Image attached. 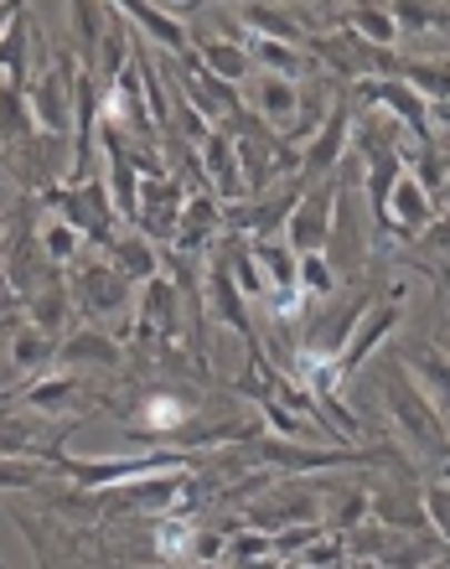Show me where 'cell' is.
<instances>
[{"label":"cell","instance_id":"obj_40","mask_svg":"<svg viewBox=\"0 0 450 569\" xmlns=\"http://www.w3.org/2000/svg\"><path fill=\"white\" fill-rule=\"evenodd\" d=\"M404 171L420 181L430 197H440V187H446V177H450V161H446V150H440V146H420L414 166H404Z\"/></svg>","mask_w":450,"mask_h":569},{"label":"cell","instance_id":"obj_20","mask_svg":"<svg viewBox=\"0 0 450 569\" xmlns=\"http://www.w3.org/2000/svg\"><path fill=\"white\" fill-rule=\"evenodd\" d=\"M120 16L130 21V27H140L150 37V42H161L166 47V58L181 62V58H192V31L181 27L171 11H161V6H146V0H136V6H120Z\"/></svg>","mask_w":450,"mask_h":569},{"label":"cell","instance_id":"obj_5","mask_svg":"<svg viewBox=\"0 0 450 569\" xmlns=\"http://www.w3.org/2000/svg\"><path fill=\"white\" fill-rule=\"evenodd\" d=\"M259 466L270 471H290V477H306V471H331V466H378V461H399V456H373V450H352V446H296V440H280V435H259Z\"/></svg>","mask_w":450,"mask_h":569},{"label":"cell","instance_id":"obj_13","mask_svg":"<svg viewBox=\"0 0 450 569\" xmlns=\"http://www.w3.org/2000/svg\"><path fill=\"white\" fill-rule=\"evenodd\" d=\"M181 208H187V181H181L177 171H166V177H140L136 223L146 239H171L181 223Z\"/></svg>","mask_w":450,"mask_h":569},{"label":"cell","instance_id":"obj_12","mask_svg":"<svg viewBox=\"0 0 450 569\" xmlns=\"http://www.w3.org/2000/svg\"><path fill=\"white\" fill-rule=\"evenodd\" d=\"M136 321H140V342H177L181 331V284L171 274H156V280L140 284V300H136Z\"/></svg>","mask_w":450,"mask_h":569},{"label":"cell","instance_id":"obj_26","mask_svg":"<svg viewBox=\"0 0 450 569\" xmlns=\"http://www.w3.org/2000/svg\"><path fill=\"white\" fill-rule=\"evenodd\" d=\"M331 104H337V89L327 83V73H316L311 83H296V120H290L286 140L300 136V140H311L321 124H327Z\"/></svg>","mask_w":450,"mask_h":569},{"label":"cell","instance_id":"obj_27","mask_svg":"<svg viewBox=\"0 0 450 569\" xmlns=\"http://www.w3.org/2000/svg\"><path fill=\"white\" fill-rule=\"evenodd\" d=\"M11 368L27 378V383L31 378H42V373H52V368H58V342L42 337L31 321H21V327L11 331Z\"/></svg>","mask_w":450,"mask_h":569},{"label":"cell","instance_id":"obj_9","mask_svg":"<svg viewBox=\"0 0 450 569\" xmlns=\"http://www.w3.org/2000/svg\"><path fill=\"white\" fill-rule=\"evenodd\" d=\"M130 290H136V284L124 280L109 259H83V254H78L73 284H68L73 306H83L89 316H120L124 306H130Z\"/></svg>","mask_w":450,"mask_h":569},{"label":"cell","instance_id":"obj_10","mask_svg":"<svg viewBox=\"0 0 450 569\" xmlns=\"http://www.w3.org/2000/svg\"><path fill=\"white\" fill-rule=\"evenodd\" d=\"M331 202H337V181H316L296 197V208L286 218V233L280 239L296 249V254H321L331 239Z\"/></svg>","mask_w":450,"mask_h":569},{"label":"cell","instance_id":"obj_15","mask_svg":"<svg viewBox=\"0 0 450 569\" xmlns=\"http://www.w3.org/2000/svg\"><path fill=\"white\" fill-rule=\"evenodd\" d=\"M223 233V202L202 187V192H187V208H181V223L177 233H171V243H177V259H202L212 249V239Z\"/></svg>","mask_w":450,"mask_h":569},{"label":"cell","instance_id":"obj_53","mask_svg":"<svg viewBox=\"0 0 450 569\" xmlns=\"http://www.w3.org/2000/svg\"><path fill=\"white\" fill-rule=\"evenodd\" d=\"M430 569H446V565H430Z\"/></svg>","mask_w":450,"mask_h":569},{"label":"cell","instance_id":"obj_34","mask_svg":"<svg viewBox=\"0 0 450 569\" xmlns=\"http://www.w3.org/2000/svg\"><path fill=\"white\" fill-rule=\"evenodd\" d=\"M58 471L52 461H27V456H0V492H42L52 487Z\"/></svg>","mask_w":450,"mask_h":569},{"label":"cell","instance_id":"obj_16","mask_svg":"<svg viewBox=\"0 0 450 569\" xmlns=\"http://www.w3.org/2000/svg\"><path fill=\"white\" fill-rule=\"evenodd\" d=\"M430 223H436V197L404 171L389 192V233L383 239H420Z\"/></svg>","mask_w":450,"mask_h":569},{"label":"cell","instance_id":"obj_38","mask_svg":"<svg viewBox=\"0 0 450 569\" xmlns=\"http://www.w3.org/2000/svg\"><path fill=\"white\" fill-rule=\"evenodd\" d=\"M228 274H233V284L243 290V300H259L264 306V296H270V280H264V270H259V259L249 254V249H233V254H223Z\"/></svg>","mask_w":450,"mask_h":569},{"label":"cell","instance_id":"obj_32","mask_svg":"<svg viewBox=\"0 0 450 569\" xmlns=\"http://www.w3.org/2000/svg\"><path fill=\"white\" fill-rule=\"evenodd\" d=\"M249 254L259 259V270H264V280H270V290H300V284H296L300 254H296V249H290L286 239H259V243H249Z\"/></svg>","mask_w":450,"mask_h":569},{"label":"cell","instance_id":"obj_37","mask_svg":"<svg viewBox=\"0 0 450 569\" xmlns=\"http://www.w3.org/2000/svg\"><path fill=\"white\" fill-rule=\"evenodd\" d=\"M37 239H42V254H47L52 270H58V264H78V254H83V239H78L62 218H47V228L37 233Z\"/></svg>","mask_w":450,"mask_h":569},{"label":"cell","instance_id":"obj_28","mask_svg":"<svg viewBox=\"0 0 450 569\" xmlns=\"http://www.w3.org/2000/svg\"><path fill=\"white\" fill-rule=\"evenodd\" d=\"M27 321L42 337H52V342H62V327L73 321V296H68V284L62 280H52V284H42L37 296L27 300Z\"/></svg>","mask_w":450,"mask_h":569},{"label":"cell","instance_id":"obj_14","mask_svg":"<svg viewBox=\"0 0 450 569\" xmlns=\"http://www.w3.org/2000/svg\"><path fill=\"white\" fill-rule=\"evenodd\" d=\"M249 523L264 528V533H280V528H300V523H321V502L306 481H290V487H274L259 502H249Z\"/></svg>","mask_w":450,"mask_h":569},{"label":"cell","instance_id":"obj_49","mask_svg":"<svg viewBox=\"0 0 450 569\" xmlns=\"http://www.w3.org/2000/svg\"><path fill=\"white\" fill-rule=\"evenodd\" d=\"M21 327V321H16V316H6V321H0V331H16Z\"/></svg>","mask_w":450,"mask_h":569},{"label":"cell","instance_id":"obj_44","mask_svg":"<svg viewBox=\"0 0 450 569\" xmlns=\"http://www.w3.org/2000/svg\"><path fill=\"white\" fill-rule=\"evenodd\" d=\"M321 533H327V528H321V523H300V528H280V533H274V555H280V559L300 555V549H311V543H316V539H321Z\"/></svg>","mask_w":450,"mask_h":569},{"label":"cell","instance_id":"obj_22","mask_svg":"<svg viewBox=\"0 0 450 569\" xmlns=\"http://www.w3.org/2000/svg\"><path fill=\"white\" fill-rule=\"evenodd\" d=\"M192 58L208 68L212 78H223V83H249L254 78V62H249V47L239 42H223V37H192Z\"/></svg>","mask_w":450,"mask_h":569},{"label":"cell","instance_id":"obj_50","mask_svg":"<svg viewBox=\"0 0 450 569\" xmlns=\"http://www.w3.org/2000/svg\"><path fill=\"white\" fill-rule=\"evenodd\" d=\"M181 569H228V565H181Z\"/></svg>","mask_w":450,"mask_h":569},{"label":"cell","instance_id":"obj_23","mask_svg":"<svg viewBox=\"0 0 450 569\" xmlns=\"http://www.w3.org/2000/svg\"><path fill=\"white\" fill-rule=\"evenodd\" d=\"M104 254L130 284H146L161 274V254H156V243H150L146 233H114V239L104 243Z\"/></svg>","mask_w":450,"mask_h":569},{"label":"cell","instance_id":"obj_3","mask_svg":"<svg viewBox=\"0 0 450 569\" xmlns=\"http://www.w3.org/2000/svg\"><path fill=\"white\" fill-rule=\"evenodd\" d=\"M383 399H389V415L393 425H399V435L409 440V450H420L424 461H450V430L446 420H440L436 409L424 405V393L409 383L404 373H389V383H383Z\"/></svg>","mask_w":450,"mask_h":569},{"label":"cell","instance_id":"obj_18","mask_svg":"<svg viewBox=\"0 0 450 569\" xmlns=\"http://www.w3.org/2000/svg\"><path fill=\"white\" fill-rule=\"evenodd\" d=\"M124 362V347L120 337H109L99 327H83V331H68L58 342V368L62 373H78V368H120Z\"/></svg>","mask_w":450,"mask_h":569},{"label":"cell","instance_id":"obj_36","mask_svg":"<svg viewBox=\"0 0 450 569\" xmlns=\"http://www.w3.org/2000/svg\"><path fill=\"white\" fill-rule=\"evenodd\" d=\"M68 21H73V31H78V47H83V73H93V62H99V42H104L99 21H109V6H73Z\"/></svg>","mask_w":450,"mask_h":569},{"label":"cell","instance_id":"obj_21","mask_svg":"<svg viewBox=\"0 0 450 569\" xmlns=\"http://www.w3.org/2000/svg\"><path fill=\"white\" fill-rule=\"evenodd\" d=\"M239 27L249 31V37H259V42H286V47H300L311 31L300 27V16L286 11V6H239Z\"/></svg>","mask_w":450,"mask_h":569},{"label":"cell","instance_id":"obj_7","mask_svg":"<svg viewBox=\"0 0 450 569\" xmlns=\"http://www.w3.org/2000/svg\"><path fill=\"white\" fill-rule=\"evenodd\" d=\"M352 150V99L337 93L327 124L316 130L306 146H300V171H296V187H316V181H331V171L342 166V156Z\"/></svg>","mask_w":450,"mask_h":569},{"label":"cell","instance_id":"obj_51","mask_svg":"<svg viewBox=\"0 0 450 569\" xmlns=\"http://www.w3.org/2000/svg\"><path fill=\"white\" fill-rule=\"evenodd\" d=\"M6 228H11V218H6V212H0V233H6Z\"/></svg>","mask_w":450,"mask_h":569},{"label":"cell","instance_id":"obj_47","mask_svg":"<svg viewBox=\"0 0 450 569\" xmlns=\"http://www.w3.org/2000/svg\"><path fill=\"white\" fill-rule=\"evenodd\" d=\"M430 124H450V104H430Z\"/></svg>","mask_w":450,"mask_h":569},{"label":"cell","instance_id":"obj_35","mask_svg":"<svg viewBox=\"0 0 450 569\" xmlns=\"http://www.w3.org/2000/svg\"><path fill=\"white\" fill-rule=\"evenodd\" d=\"M192 539H197V523H187V518H156V559L181 569L192 559Z\"/></svg>","mask_w":450,"mask_h":569},{"label":"cell","instance_id":"obj_4","mask_svg":"<svg viewBox=\"0 0 450 569\" xmlns=\"http://www.w3.org/2000/svg\"><path fill=\"white\" fill-rule=\"evenodd\" d=\"M197 415V393L181 389V383H156V389H140L130 405L120 409L124 430L136 440H166V435H181Z\"/></svg>","mask_w":450,"mask_h":569},{"label":"cell","instance_id":"obj_29","mask_svg":"<svg viewBox=\"0 0 450 569\" xmlns=\"http://www.w3.org/2000/svg\"><path fill=\"white\" fill-rule=\"evenodd\" d=\"M78 393H83V383H78V373H62V368H52V373L31 378L27 389H21V399L31 405V415H62V409L73 405Z\"/></svg>","mask_w":450,"mask_h":569},{"label":"cell","instance_id":"obj_8","mask_svg":"<svg viewBox=\"0 0 450 569\" xmlns=\"http://www.w3.org/2000/svg\"><path fill=\"white\" fill-rule=\"evenodd\" d=\"M368 306H373L368 296H342L331 311L306 316L311 327L300 331L296 352H300V358H316V362H337V358H342V347H347V337H352V331H358V321L368 316Z\"/></svg>","mask_w":450,"mask_h":569},{"label":"cell","instance_id":"obj_45","mask_svg":"<svg viewBox=\"0 0 450 569\" xmlns=\"http://www.w3.org/2000/svg\"><path fill=\"white\" fill-rule=\"evenodd\" d=\"M393 11V21H399V37H404V31H414V37H420V31H436V6H389Z\"/></svg>","mask_w":450,"mask_h":569},{"label":"cell","instance_id":"obj_1","mask_svg":"<svg viewBox=\"0 0 450 569\" xmlns=\"http://www.w3.org/2000/svg\"><path fill=\"white\" fill-rule=\"evenodd\" d=\"M197 450L171 446V450H150V456H104V461H78L68 450L52 456V471H58L68 487H83V492H109V487H124V481H146V477H166V471H192Z\"/></svg>","mask_w":450,"mask_h":569},{"label":"cell","instance_id":"obj_48","mask_svg":"<svg viewBox=\"0 0 450 569\" xmlns=\"http://www.w3.org/2000/svg\"><path fill=\"white\" fill-rule=\"evenodd\" d=\"M440 202H446V218H450V177H446V187H440Z\"/></svg>","mask_w":450,"mask_h":569},{"label":"cell","instance_id":"obj_6","mask_svg":"<svg viewBox=\"0 0 450 569\" xmlns=\"http://www.w3.org/2000/svg\"><path fill=\"white\" fill-rule=\"evenodd\" d=\"M73 89H78V62L73 52H58V62L47 73H37V83L27 89L31 120H37L42 136H58V140L73 136Z\"/></svg>","mask_w":450,"mask_h":569},{"label":"cell","instance_id":"obj_31","mask_svg":"<svg viewBox=\"0 0 450 569\" xmlns=\"http://www.w3.org/2000/svg\"><path fill=\"white\" fill-rule=\"evenodd\" d=\"M399 78L420 93L424 104H450V62L446 58H404V73Z\"/></svg>","mask_w":450,"mask_h":569},{"label":"cell","instance_id":"obj_24","mask_svg":"<svg viewBox=\"0 0 450 569\" xmlns=\"http://www.w3.org/2000/svg\"><path fill=\"white\" fill-rule=\"evenodd\" d=\"M208 290H212V311H218V321H228V327L239 331L243 342L254 347V321H249V300H243V290L233 284V274H228L223 259H212Z\"/></svg>","mask_w":450,"mask_h":569},{"label":"cell","instance_id":"obj_46","mask_svg":"<svg viewBox=\"0 0 450 569\" xmlns=\"http://www.w3.org/2000/svg\"><path fill=\"white\" fill-rule=\"evenodd\" d=\"M16 16H21V6H0V37L11 31V21H16Z\"/></svg>","mask_w":450,"mask_h":569},{"label":"cell","instance_id":"obj_30","mask_svg":"<svg viewBox=\"0 0 450 569\" xmlns=\"http://www.w3.org/2000/svg\"><path fill=\"white\" fill-rule=\"evenodd\" d=\"M347 31L368 47H383V52L399 47V21L389 6H347Z\"/></svg>","mask_w":450,"mask_h":569},{"label":"cell","instance_id":"obj_19","mask_svg":"<svg viewBox=\"0 0 450 569\" xmlns=\"http://www.w3.org/2000/svg\"><path fill=\"white\" fill-rule=\"evenodd\" d=\"M243 99L254 104L259 124H270L274 136H286L290 120H296V83L290 78H274V73H254L243 83Z\"/></svg>","mask_w":450,"mask_h":569},{"label":"cell","instance_id":"obj_33","mask_svg":"<svg viewBox=\"0 0 450 569\" xmlns=\"http://www.w3.org/2000/svg\"><path fill=\"white\" fill-rule=\"evenodd\" d=\"M37 136V120H31V99L21 89H6L0 83V150H16Z\"/></svg>","mask_w":450,"mask_h":569},{"label":"cell","instance_id":"obj_43","mask_svg":"<svg viewBox=\"0 0 450 569\" xmlns=\"http://www.w3.org/2000/svg\"><path fill=\"white\" fill-rule=\"evenodd\" d=\"M259 409H264V425H270V435H280V440H300V435H316V425H306V420H296L286 405H274L270 393L259 399Z\"/></svg>","mask_w":450,"mask_h":569},{"label":"cell","instance_id":"obj_39","mask_svg":"<svg viewBox=\"0 0 450 569\" xmlns=\"http://www.w3.org/2000/svg\"><path fill=\"white\" fill-rule=\"evenodd\" d=\"M296 284H300V296H311V300H331L337 296V274H331L327 254H300V270H296Z\"/></svg>","mask_w":450,"mask_h":569},{"label":"cell","instance_id":"obj_42","mask_svg":"<svg viewBox=\"0 0 450 569\" xmlns=\"http://www.w3.org/2000/svg\"><path fill=\"white\" fill-rule=\"evenodd\" d=\"M420 254H424V270H436L450 280V218H436V223L420 233Z\"/></svg>","mask_w":450,"mask_h":569},{"label":"cell","instance_id":"obj_17","mask_svg":"<svg viewBox=\"0 0 450 569\" xmlns=\"http://www.w3.org/2000/svg\"><path fill=\"white\" fill-rule=\"evenodd\" d=\"M404 362H409V373H414V389L424 393V405L436 409L450 430V352H440L430 342H414L404 352Z\"/></svg>","mask_w":450,"mask_h":569},{"label":"cell","instance_id":"obj_2","mask_svg":"<svg viewBox=\"0 0 450 569\" xmlns=\"http://www.w3.org/2000/svg\"><path fill=\"white\" fill-rule=\"evenodd\" d=\"M373 212L362 202L358 187H337V202H331V239H327V264L337 280H358L368 270V254H373Z\"/></svg>","mask_w":450,"mask_h":569},{"label":"cell","instance_id":"obj_52","mask_svg":"<svg viewBox=\"0 0 450 569\" xmlns=\"http://www.w3.org/2000/svg\"><path fill=\"white\" fill-rule=\"evenodd\" d=\"M446 477H450V461H446Z\"/></svg>","mask_w":450,"mask_h":569},{"label":"cell","instance_id":"obj_41","mask_svg":"<svg viewBox=\"0 0 450 569\" xmlns=\"http://www.w3.org/2000/svg\"><path fill=\"white\" fill-rule=\"evenodd\" d=\"M420 508H424L430 533H436L440 543H450V481H430L420 492Z\"/></svg>","mask_w":450,"mask_h":569},{"label":"cell","instance_id":"obj_25","mask_svg":"<svg viewBox=\"0 0 450 569\" xmlns=\"http://www.w3.org/2000/svg\"><path fill=\"white\" fill-rule=\"evenodd\" d=\"M0 83L6 89H31V11L11 21V31L0 37Z\"/></svg>","mask_w":450,"mask_h":569},{"label":"cell","instance_id":"obj_11","mask_svg":"<svg viewBox=\"0 0 450 569\" xmlns=\"http://www.w3.org/2000/svg\"><path fill=\"white\" fill-rule=\"evenodd\" d=\"M399 296H404V284H393L383 306H368V316L358 321V331L347 337L342 358L331 362V373H337V383H347V378H358V373H362V362L373 358L378 347H383V342L393 337V327H399Z\"/></svg>","mask_w":450,"mask_h":569}]
</instances>
